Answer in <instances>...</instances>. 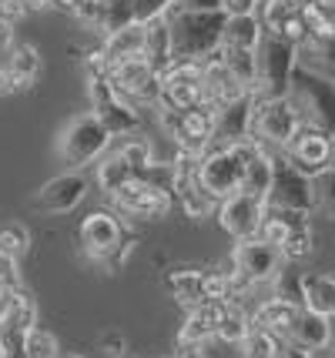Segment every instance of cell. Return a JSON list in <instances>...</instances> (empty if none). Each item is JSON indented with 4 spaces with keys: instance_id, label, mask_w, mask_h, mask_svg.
<instances>
[{
    "instance_id": "1",
    "label": "cell",
    "mask_w": 335,
    "mask_h": 358,
    "mask_svg": "<svg viewBox=\"0 0 335 358\" xmlns=\"http://www.w3.org/2000/svg\"><path fill=\"white\" fill-rule=\"evenodd\" d=\"M168 27H171V50L175 61H201L205 64L215 50L224 47V27L228 14L224 10H168Z\"/></svg>"
},
{
    "instance_id": "2",
    "label": "cell",
    "mask_w": 335,
    "mask_h": 358,
    "mask_svg": "<svg viewBox=\"0 0 335 358\" xmlns=\"http://www.w3.org/2000/svg\"><path fill=\"white\" fill-rule=\"evenodd\" d=\"M288 101L295 104L302 124L319 127L335 138V80L319 74L315 67H295V78L288 87Z\"/></svg>"
},
{
    "instance_id": "3",
    "label": "cell",
    "mask_w": 335,
    "mask_h": 358,
    "mask_svg": "<svg viewBox=\"0 0 335 358\" xmlns=\"http://www.w3.org/2000/svg\"><path fill=\"white\" fill-rule=\"evenodd\" d=\"M258 57V87L255 94L262 97H288L292 78H295V67H299V47L288 44L285 37L269 34L262 37V44L255 50Z\"/></svg>"
},
{
    "instance_id": "4",
    "label": "cell",
    "mask_w": 335,
    "mask_h": 358,
    "mask_svg": "<svg viewBox=\"0 0 335 358\" xmlns=\"http://www.w3.org/2000/svg\"><path fill=\"white\" fill-rule=\"evenodd\" d=\"M255 97V110H252V138H258L269 148H278L285 151L288 141L302 131V117L295 104L288 97H262V94H252Z\"/></svg>"
},
{
    "instance_id": "5",
    "label": "cell",
    "mask_w": 335,
    "mask_h": 358,
    "mask_svg": "<svg viewBox=\"0 0 335 358\" xmlns=\"http://www.w3.org/2000/svg\"><path fill=\"white\" fill-rule=\"evenodd\" d=\"M111 144V131L97 121L94 114H80L64 127V134L57 141V155L64 157L71 168H84L94 157H101Z\"/></svg>"
},
{
    "instance_id": "6",
    "label": "cell",
    "mask_w": 335,
    "mask_h": 358,
    "mask_svg": "<svg viewBox=\"0 0 335 358\" xmlns=\"http://www.w3.org/2000/svg\"><path fill=\"white\" fill-rule=\"evenodd\" d=\"M87 97H91V114L111 131V138H128L141 127V114L114 91L108 78H87Z\"/></svg>"
},
{
    "instance_id": "7",
    "label": "cell",
    "mask_w": 335,
    "mask_h": 358,
    "mask_svg": "<svg viewBox=\"0 0 335 358\" xmlns=\"http://www.w3.org/2000/svg\"><path fill=\"white\" fill-rule=\"evenodd\" d=\"M198 181L205 185V191L222 204L231 194H241V181H245V157L235 148H222L215 144L198 168Z\"/></svg>"
},
{
    "instance_id": "8",
    "label": "cell",
    "mask_w": 335,
    "mask_h": 358,
    "mask_svg": "<svg viewBox=\"0 0 335 358\" xmlns=\"http://www.w3.org/2000/svg\"><path fill=\"white\" fill-rule=\"evenodd\" d=\"M269 208H292L305 215L315 208V181L299 171L285 155H275V185L269 194Z\"/></svg>"
},
{
    "instance_id": "9",
    "label": "cell",
    "mask_w": 335,
    "mask_h": 358,
    "mask_svg": "<svg viewBox=\"0 0 335 358\" xmlns=\"http://www.w3.org/2000/svg\"><path fill=\"white\" fill-rule=\"evenodd\" d=\"M201 84H205V64L201 61H175L161 74V108L192 110L201 101Z\"/></svg>"
},
{
    "instance_id": "10",
    "label": "cell",
    "mask_w": 335,
    "mask_h": 358,
    "mask_svg": "<svg viewBox=\"0 0 335 358\" xmlns=\"http://www.w3.org/2000/svg\"><path fill=\"white\" fill-rule=\"evenodd\" d=\"M171 204L175 198L171 194H164V191H155L151 185H144V181H131L124 185L121 191H114L111 194V208L121 215V218H134V221H158L164 218L168 211H171Z\"/></svg>"
},
{
    "instance_id": "11",
    "label": "cell",
    "mask_w": 335,
    "mask_h": 358,
    "mask_svg": "<svg viewBox=\"0 0 335 358\" xmlns=\"http://www.w3.org/2000/svg\"><path fill=\"white\" fill-rule=\"evenodd\" d=\"M282 155L308 178H319L322 171L332 168V134H325L319 127L302 124V131L288 141V148Z\"/></svg>"
},
{
    "instance_id": "12",
    "label": "cell",
    "mask_w": 335,
    "mask_h": 358,
    "mask_svg": "<svg viewBox=\"0 0 335 358\" xmlns=\"http://www.w3.org/2000/svg\"><path fill=\"white\" fill-rule=\"evenodd\" d=\"M265 211H269V204L252 198V194H231V198H224L218 204V224H222V231H228L235 241H248V238H258L262 231V221H265Z\"/></svg>"
},
{
    "instance_id": "13",
    "label": "cell",
    "mask_w": 335,
    "mask_h": 358,
    "mask_svg": "<svg viewBox=\"0 0 335 358\" xmlns=\"http://www.w3.org/2000/svg\"><path fill=\"white\" fill-rule=\"evenodd\" d=\"M231 262L238 265V271L245 278H252L255 285H269V281L278 278V271L285 268V258L282 251L262 241V238H248V241H235V251H231Z\"/></svg>"
},
{
    "instance_id": "14",
    "label": "cell",
    "mask_w": 335,
    "mask_h": 358,
    "mask_svg": "<svg viewBox=\"0 0 335 358\" xmlns=\"http://www.w3.org/2000/svg\"><path fill=\"white\" fill-rule=\"evenodd\" d=\"M80 251L91 258V262H104L108 255H111L121 241H124V224L117 221V215H111V211H91L87 218H84V224H80Z\"/></svg>"
},
{
    "instance_id": "15",
    "label": "cell",
    "mask_w": 335,
    "mask_h": 358,
    "mask_svg": "<svg viewBox=\"0 0 335 358\" xmlns=\"http://www.w3.org/2000/svg\"><path fill=\"white\" fill-rule=\"evenodd\" d=\"M87 187H91V181L80 171L57 174V178H50L48 185L34 194V208L37 211H48V215H67V211H74L84 201Z\"/></svg>"
},
{
    "instance_id": "16",
    "label": "cell",
    "mask_w": 335,
    "mask_h": 358,
    "mask_svg": "<svg viewBox=\"0 0 335 358\" xmlns=\"http://www.w3.org/2000/svg\"><path fill=\"white\" fill-rule=\"evenodd\" d=\"M245 94H252V91L241 87V80L224 67L222 50H215V54L205 61V84H201V101H198V104H205V108H211L218 114L222 108L235 104V101L245 97Z\"/></svg>"
},
{
    "instance_id": "17",
    "label": "cell",
    "mask_w": 335,
    "mask_h": 358,
    "mask_svg": "<svg viewBox=\"0 0 335 358\" xmlns=\"http://www.w3.org/2000/svg\"><path fill=\"white\" fill-rule=\"evenodd\" d=\"M252 110H255V97L245 94L235 104L218 110V121H215V144L222 148H235L241 141L252 138Z\"/></svg>"
},
{
    "instance_id": "18",
    "label": "cell",
    "mask_w": 335,
    "mask_h": 358,
    "mask_svg": "<svg viewBox=\"0 0 335 358\" xmlns=\"http://www.w3.org/2000/svg\"><path fill=\"white\" fill-rule=\"evenodd\" d=\"M288 342L302 345V348L315 352V355L329 352V348H332V318H325V315H319V312H308V308H302V312H299V318H295V325H292Z\"/></svg>"
},
{
    "instance_id": "19",
    "label": "cell",
    "mask_w": 335,
    "mask_h": 358,
    "mask_svg": "<svg viewBox=\"0 0 335 358\" xmlns=\"http://www.w3.org/2000/svg\"><path fill=\"white\" fill-rule=\"evenodd\" d=\"M164 288H168V295L175 298L178 305H185L188 312L201 308L208 301L205 271H198V268H171V271L164 275Z\"/></svg>"
},
{
    "instance_id": "20",
    "label": "cell",
    "mask_w": 335,
    "mask_h": 358,
    "mask_svg": "<svg viewBox=\"0 0 335 358\" xmlns=\"http://www.w3.org/2000/svg\"><path fill=\"white\" fill-rule=\"evenodd\" d=\"M302 308H295V305H288L282 298H265V301H258L255 312H252V328H265L271 335H278L282 342H288V335H292V325H295V318H299Z\"/></svg>"
},
{
    "instance_id": "21",
    "label": "cell",
    "mask_w": 335,
    "mask_h": 358,
    "mask_svg": "<svg viewBox=\"0 0 335 358\" xmlns=\"http://www.w3.org/2000/svg\"><path fill=\"white\" fill-rule=\"evenodd\" d=\"M144 61L151 64V71L155 74H164L171 64H175V50H171V27H168V17H161V20H151V24H144Z\"/></svg>"
},
{
    "instance_id": "22",
    "label": "cell",
    "mask_w": 335,
    "mask_h": 358,
    "mask_svg": "<svg viewBox=\"0 0 335 358\" xmlns=\"http://www.w3.org/2000/svg\"><path fill=\"white\" fill-rule=\"evenodd\" d=\"M37 328V301H34L24 288L10 295V301L3 305L0 312V331H20V335H31Z\"/></svg>"
},
{
    "instance_id": "23",
    "label": "cell",
    "mask_w": 335,
    "mask_h": 358,
    "mask_svg": "<svg viewBox=\"0 0 335 358\" xmlns=\"http://www.w3.org/2000/svg\"><path fill=\"white\" fill-rule=\"evenodd\" d=\"M175 201L181 204V211L188 218H208L211 211H218V201L205 191V185L194 178H178V191H175Z\"/></svg>"
},
{
    "instance_id": "24",
    "label": "cell",
    "mask_w": 335,
    "mask_h": 358,
    "mask_svg": "<svg viewBox=\"0 0 335 358\" xmlns=\"http://www.w3.org/2000/svg\"><path fill=\"white\" fill-rule=\"evenodd\" d=\"M265 37V24L258 14H245V17H228V27H224V47H241V50H258Z\"/></svg>"
},
{
    "instance_id": "25",
    "label": "cell",
    "mask_w": 335,
    "mask_h": 358,
    "mask_svg": "<svg viewBox=\"0 0 335 358\" xmlns=\"http://www.w3.org/2000/svg\"><path fill=\"white\" fill-rule=\"evenodd\" d=\"M134 178H138V171H134L128 161H124V157L114 151V155L101 157V164H97V174H94V185L101 187V191H104L108 198H111L114 191H121L124 185H131Z\"/></svg>"
},
{
    "instance_id": "26",
    "label": "cell",
    "mask_w": 335,
    "mask_h": 358,
    "mask_svg": "<svg viewBox=\"0 0 335 358\" xmlns=\"http://www.w3.org/2000/svg\"><path fill=\"white\" fill-rule=\"evenodd\" d=\"M144 24H134L128 31L114 34V37H104V54L111 64H121V61H131V57H144Z\"/></svg>"
},
{
    "instance_id": "27",
    "label": "cell",
    "mask_w": 335,
    "mask_h": 358,
    "mask_svg": "<svg viewBox=\"0 0 335 358\" xmlns=\"http://www.w3.org/2000/svg\"><path fill=\"white\" fill-rule=\"evenodd\" d=\"M305 308L335 318V278L329 275H305Z\"/></svg>"
},
{
    "instance_id": "28",
    "label": "cell",
    "mask_w": 335,
    "mask_h": 358,
    "mask_svg": "<svg viewBox=\"0 0 335 358\" xmlns=\"http://www.w3.org/2000/svg\"><path fill=\"white\" fill-rule=\"evenodd\" d=\"M222 61H224V67L241 80V87H248V91L255 94V87H258V57H255V50L222 47Z\"/></svg>"
},
{
    "instance_id": "29",
    "label": "cell",
    "mask_w": 335,
    "mask_h": 358,
    "mask_svg": "<svg viewBox=\"0 0 335 358\" xmlns=\"http://www.w3.org/2000/svg\"><path fill=\"white\" fill-rule=\"evenodd\" d=\"M138 24L134 17V3L131 0H104V17H101V37H114V34L128 31Z\"/></svg>"
},
{
    "instance_id": "30",
    "label": "cell",
    "mask_w": 335,
    "mask_h": 358,
    "mask_svg": "<svg viewBox=\"0 0 335 358\" xmlns=\"http://www.w3.org/2000/svg\"><path fill=\"white\" fill-rule=\"evenodd\" d=\"M248 331H252V315L245 312V308L228 305V312H224V318H222V325H218V331H215V342H222V345H241Z\"/></svg>"
},
{
    "instance_id": "31",
    "label": "cell",
    "mask_w": 335,
    "mask_h": 358,
    "mask_svg": "<svg viewBox=\"0 0 335 358\" xmlns=\"http://www.w3.org/2000/svg\"><path fill=\"white\" fill-rule=\"evenodd\" d=\"M271 288H275L271 298H282L295 308H305V271H295L292 265H285L278 271V278L271 281Z\"/></svg>"
},
{
    "instance_id": "32",
    "label": "cell",
    "mask_w": 335,
    "mask_h": 358,
    "mask_svg": "<svg viewBox=\"0 0 335 358\" xmlns=\"http://www.w3.org/2000/svg\"><path fill=\"white\" fill-rule=\"evenodd\" d=\"M238 348H241V358H278L282 355V338L265 331V328H252Z\"/></svg>"
},
{
    "instance_id": "33",
    "label": "cell",
    "mask_w": 335,
    "mask_h": 358,
    "mask_svg": "<svg viewBox=\"0 0 335 358\" xmlns=\"http://www.w3.org/2000/svg\"><path fill=\"white\" fill-rule=\"evenodd\" d=\"M3 64H7L27 87H31L34 78H37V71H41V54H37V47L34 44H14L10 47V57H7Z\"/></svg>"
},
{
    "instance_id": "34",
    "label": "cell",
    "mask_w": 335,
    "mask_h": 358,
    "mask_svg": "<svg viewBox=\"0 0 335 358\" xmlns=\"http://www.w3.org/2000/svg\"><path fill=\"white\" fill-rule=\"evenodd\" d=\"M138 181H144V185H151L155 191H164V194H171V198H175V191H178L175 161H155L151 168H144V171L138 174Z\"/></svg>"
},
{
    "instance_id": "35",
    "label": "cell",
    "mask_w": 335,
    "mask_h": 358,
    "mask_svg": "<svg viewBox=\"0 0 335 358\" xmlns=\"http://www.w3.org/2000/svg\"><path fill=\"white\" fill-rule=\"evenodd\" d=\"M282 258H285V265H299V262H305L312 251H315V234H312V228H305V231H292L285 238V245H282Z\"/></svg>"
},
{
    "instance_id": "36",
    "label": "cell",
    "mask_w": 335,
    "mask_h": 358,
    "mask_svg": "<svg viewBox=\"0 0 335 358\" xmlns=\"http://www.w3.org/2000/svg\"><path fill=\"white\" fill-rule=\"evenodd\" d=\"M211 338H215V328L208 325L198 312H188L185 325H181V331H178V342L175 345H208Z\"/></svg>"
},
{
    "instance_id": "37",
    "label": "cell",
    "mask_w": 335,
    "mask_h": 358,
    "mask_svg": "<svg viewBox=\"0 0 335 358\" xmlns=\"http://www.w3.org/2000/svg\"><path fill=\"white\" fill-rule=\"evenodd\" d=\"M27 358H61V345L48 328H34L27 335Z\"/></svg>"
},
{
    "instance_id": "38",
    "label": "cell",
    "mask_w": 335,
    "mask_h": 358,
    "mask_svg": "<svg viewBox=\"0 0 335 358\" xmlns=\"http://www.w3.org/2000/svg\"><path fill=\"white\" fill-rule=\"evenodd\" d=\"M27 248H31V231H27L24 224H7V228H0V251H3V255L20 258V255H27Z\"/></svg>"
},
{
    "instance_id": "39",
    "label": "cell",
    "mask_w": 335,
    "mask_h": 358,
    "mask_svg": "<svg viewBox=\"0 0 335 358\" xmlns=\"http://www.w3.org/2000/svg\"><path fill=\"white\" fill-rule=\"evenodd\" d=\"M117 155L124 157V161H128L131 168H134V171L141 174L144 168H151V164H155V155H151V144H148V141H121V148H117Z\"/></svg>"
},
{
    "instance_id": "40",
    "label": "cell",
    "mask_w": 335,
    "mask_h": 358,
    "mask_svg": "<svg viewBox=\"0 0 335 358\" xmlns=\"http://www.w3.org/2000/svg\"><path fill=\"white\" fill-rule=\"evenodd\" d=\"M312 181H315V208L325 211L329 218H335V168L322 171L319 178H312Z\"/></svg>"
},
{
    "instance_id": "41",
    "label": "cell",
    "mask_w": 335,
    "mask_h": 358,
    "mask_svg": "<svg viewBox=\"0 0 335 358\" xmlns=\"http://www.w3.org/2000/svg\"><path fill=\"white\" fill-rule=\"evenodd\" d=\"M288 234H292V228H288L285 221H282L269 208V211H265V221H262V231H258V238H262V241H269V245H275V248H282Z\"/></svg>"
},
{
    "instance_id": "42",
    "label": "cell",
    "mask_w": 335,
    "mask_h": 358,
    "mask_svg": "<svg viewBox=\"0 0 335 358\" xmlns=\"http://www.w3.org/2000/svg\"><path fill=\"white\" fill-rule=\"evenodd\" d=\"M131 3H134V17H138V24L161 20V17H168V10L175 7V0H131Z\"/></svg>"
},
{
    "instance_id": "43",
    "label": "cell",
    "mask_w": 335,
    "mask_h": 358,
    "mask_svg": "<svg viewBox=\"0 0 335 358\" xmlns=\"http://www.w3.org/2000/svg\"><path fill=\"white\" fill-rule=\"evenodd\" d=\"M299 50H308V54H315L319 61H325V64H335V31L312 34V37L305 41V47H299Z\"/></svg>"
},
{
    "instance_id": "44",
    "label": "cell",
    "mask_w": 335,
    "mask_h": 358,
    "mask_svg": "<svg viewBox=\"0 0 335 358\" xmlns=\"http://www.w3.org/2000/svg\"><path fill=\"white\" fill-rule=\"evenodd\" d=\"M71 17H78L84 27H101V17H104V0H78L71 7Z\"/></svg>"
},
{
    "instance_id": "45",
    "label": "cell",
    "mask_w": 335,
    "mask_h": 358,
    "mask_svg": "<svg viewBox=\"0 0 335 358\" xmlns=\"http://www.w3.org/2000/svg\"><path fill=\"white\" fill-rule=\"evenodd\" d=\"M205 292H208V301H228V275H224V268H208Z\"/></svg>"
},
{
    "instance_id": "46",
    "label": "cell",
    "mask_w": 335,
    "mask_h": 358,
    "mask_svg": "<svg viewBox=\"0 0 335 358\" xmlns=\"http://www.w3.org/2000/svg\"><path fill=\"white\" fill-rule=\"evenodd\" d=\"M0 288L20 292V268H17V258L14 255H3V251H0Z\"/></svg>"
},
{
    "instance_id": "47",
    "label": "cell",
    "mask_w": 335,
    "mask_h": 358,
    "mask_svg": "<svg viewBox=\"0 0 335 358\" xmlns=\"http://www.w3.org/2000/svg\"><path fill=\"white\" fill-rule=\"evenodd\" d=\"M134 241H138L134 234H124V241H121V245H117V248H114L111 255L101 262V268H104V271H121V265L128 262L131 251H134Z\"/></svg>"
},
{
    "instance_id": "48",
    "label": "cell",
    "mask_w": 335,
    "mask_h": 358,
    "mask_svg": "<svg viewBox=\"0 0 335 358\" xmlns=\"http://www.w3.org/2000/svg\"><path fill=\"white\" fill-rule=\"evenodd\" d=\"M17 91H27V84L17 78L7 64H0V97H10V94H17Z\"/></svg>"
},
{
    "instance_id": "49",
    "label": "cell",
    "mask_w": 335,
    "mask_h": 358,
    "mask_svg": "<svg viewBox=\"0 0 335 358\" xmlns=\"http://www.w3.org/2000/svg\"><path fill=\"white\" fill-rule=\"evenodd\" d=\"M222 7L228 17H245V14H258L262 0H222Z\"/></svg>"
},
{
    "instance_id": "50",
    "label": "cell",
    "mask_w": 335,
    "mask_h": 358,
    "mask_svg": "<svg viewBox=\"0 0 335 358\" xmlns=\"http://www.w3.org/2000/svg\"><path fill=\"white\" fill-rule=\"evenodd\" d=\"M24 14H27V3H24V0H0V20H7L10 27H14Z\"/></svg>"
},
{
    "instance_id": "51",
    "label": "cell",
    "mask_w": 335,
    "mask_h": 358,
    "mask_svg": "<svg viewBox=\"0 0 335 358\" xmlns=\"http://www.w3.org/2000/svg\"><path fill=\"white\" fill-rule=\"evenodd\" d=\"M101 352L108 358H128L124 355V338H121L117 331H108V335L101 338Z\"/></svg>"
},
{
    "instance_id": "52",
    "label": "cell",
    "mask_w": 335,
    "mask_h": 358,
    "mask_svg": "<svg viewBox=\"0 0 335 358\" xmlns=\"http://www.w3.org/2000/svg\"><path fill=\"white\" fill-rule=\"evenodd\" d=\"M178 10H224L222 0H175Z\"/></svg>"
},
{
    "instance_id": "53",
    "label": "cell",
    "mask_w": 335,
    "mask_h": 358,
    "mask_svg": "<svg viewBox=\"0 0 335 358\" xmlns=\"http://www.w3.org/2000/svg\"><path fill=\"white\" fill-rule=\"evenodd\" d=\"M278 358H319V355L308 352V348H302V345H295V342H282V355Z\"/></svg>"
},
{
    "instance_id": "54",
    "label": "cell",
    "mask_w": 335,
    "mask_h": 358,
    "mask_svg": "<svg viewBox=\"0 0 335 358\" xmlns=\"http://www.w3.org/2000/svg\"><path fill=\"white\" fill-rule=\"evenodd\" d=\"M175 358H205V345H175Z\"/></svg>"
},
{
    "instance_id": "55",
    "label": "cell",
    "mask_w": 335,
    "mask_h": 358,
    "mask_svg": "<svg viewBox=\"0 0 335 358\" xmlns=\"http://www.w3.org/2000/svg\"><path fill=\"white\" fill-rule=\"evenodd\" d=\"M10 44H14V27H10L7 20H0V50L10 47Z\"/></svg>"
},
{
    "instance_id": "56",
    "label": "cell",
    "mask_w": 335,
    "mask_h": 358,
    "mask_svg": "<svg viewBox=\"0 0 335 358\" xmlns=\"http://www.w3.org/2000/svg\"><path fill=\"white\" fill-rule=\"evenodd\" d=\"M27 3V10H50V7H57V0H24Z\"/></svg>"
},
{
    "instance_id": "57",
    "label": "cell",
    "mask_w": 335,
    "mask_h": 358,
    "mask_svg": "<svg viewBox=\"0 0 335 358\" xmlns=\"http://www.w3.org/2000/svg\"><path fill=\"white\" fill-rule=\"evenodd\" d=\"M61 358H84V355H61Z\"/></svg>"
},
{
    "instance_id": "58",
    "label": "cell",
    "mask_w": 335,
    "mask_h": 358,
    "mask_svg": "<svg viewBox=\"0 0 335 358\" xmlns=\"http://www.w3.org/2000/svg\"><path fill=\"white\" fill-rule=\"evenodd\" d=\"M0 352H3V335H0Z\"/></svg>"
},
{
    "instance_id": "59",
    "label": "cell",
    "mask_w": 335,
    "mask_h": 358,
    "mask_svg": "<svg viewBox=\"0 0 335 358\" xmlns=\"http://www.w3.org/2000/svg\"><path fill=\"white\" fill-rule=\"evenodd\" d=\"M128 358H138V355H128Z\"/></svg>"
},
{
    "instance_id": "60",
    "label": "cell",
    "mask_w": 335,
    "mask_h": 358,
    "mask_svg": "<svg viewBox=\"0 0 335 358\" xmlns=\"http://www.w3.org/2000/svg\"><path fill=\"white\" fill-rule=\"evenodd\" d=\"M0 358H3V355H0Z\"/></svg>"
}]
</instances>
